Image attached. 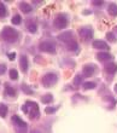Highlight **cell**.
<instances>
[{
    "instance_id": "1",
    "label": "cell",
    "mask_w": 117,
    "mask_h": 133,
    "mask_svg": "<svg viewBox=\"0 0 117 133\" xmlns=\"http://www.w3.org/2000/svg\"><path fill=\"white\" fill-rule=\"evenodd\" d=\"M22 111H23L24 114H27V115L30 117V120H35L40 116L39 104L36 102H33V101L25 102V104L22 105Z\"/></svg>"
},
{
    "instance_id": "2",
    "label": "cell",
    "mask_w": 117,
    "mask_h": 133,
    "mask_svg": "<svg viewBox=\"0 0 117 133\" xmlns=\"http://www.w3.org/2000/svg\"><path fill=\"white\" fill-rule=\"evenodd\" d=\"M0 38L9 44H13L19 39V33L12 27H4L0 32Z\"/></svg>"
},
{
    "instance_id": "3",
    "label": "cell",
    "mask_w": 117,
    "mask_h": 133,
    "mask_svg": "<svg viewBox=\"0 0 117 133\" xmlns=\"http://www.w3.org/2000/svg\"><path fill=\"white\" fill-rule=\"evenodd\" d=\"M11 121H12V125L15 127V131L16 133H28V125L25 121L19 117L18 115H13L11 117Z\"/></svg>"
},
{
    "instance_id": "4",
    "label": "cell",
    "mask_w": 117,
    "mask_h": 133,
    "mask_svg": "<svg viewBox=\"0 0 117 133\" xmlns=\"http://www.w3.org/2000/svg\"><path fill=\"white\" fill-rule=\"evenodd\" d=\"M58 82V75L56 73H47L41 77V84L44 87H53Z\"/></svg>"
},
{
    "instance_id": "5",
    "label": "cell",
    "mask_w": 117,
    "mask_h": 133,
    "mask_svg": "<svg viewBox=\"0 0 117 133\" xmlns=\"http://www.w3.org/2000/svg\"><path fill=\"white\" fill-rule=\"evenodd\" d=\"M68 24H69V17L65 14H58L53 21V25L57 29H65Z\"/></svg>"
},
{
    "instance_id": "6",
    "label": "cell",
    "mask_w": 117,
    "mask_h": 133,
    "mask_svg": "<svg viewBox=\"0 0 117 133\" xmlns=\"http://www.w3.org/2000/svg\"><path fill=\"white\" fill-rule=\"evenodd\" d=\"M39 50L41 52H46V53H52L54 55L56 53V45L54 42L51 41V40H42L39 45Z\"/></svg>"
},
{
    "instance_id": "7",
    "label": "cell",
    "mask_w": 117,
    "mask_h": 133,
    "mask_svg": "<svg viewBox=\"0 0 117 133\" xmlns=\"http://www.w3.org/2000/svg\"><path fill=\"white\" fill-rule=\"evenodd\" d=\"M97 71H98V66L95 64H93V63L85 64L82 68V76L91 77V76H93Z\"/></svg>"
},
{
    "instance_id": "8",
    "label": "cell",
    "mask_w": 117,
    "mask_h": 133,
    "mask_svg": "<svg viewBox=\"0 0 117 133\" xmlns=\"http://www.w3.org/2000/svg\"><path fill=\"white\" fill-rule=\"evenodd\" d=\"M79 35L80 38L83 39V40H91L93 38V29L91 27H81L79 29Z\"/></svg>"
},
{
    "instance_id": "9",
    "label": "cell",
    "mask_w": 117,
    "mask_h": 133,
    "mask_svg": "<svg viewBox=\"0 0 117 133\" xmlns=\"http://www.w3.org/2000/svg\"><path fill=\"white\" fill-rule=\"evenodd\" d=\"M58 40L63 42H69V41H72V40H75V34L72 30H66V32L62 33V34L58 35Z\"/></svg>"
},
{
    "instance_id": "10",
    "label": "cell",
    "mask_w": 117,
    "mask_h": 133,
    "mask_svg": "<svg viewBox=\"0 0 117 133\" xmlns=\"http://www.w3.org/2000/svg\"><path fill=\"white\" fill-rule=\"evenodd\" d=\"M19 65H21V70L24 74L28 73V68H29V61H28V57L25 55H22L21 58H19Z\"/></svg>"
},
{
    "instance_id": "11",
    "label": "cell",
    "mask_w": 117,
    "mask_h": 133,
    "mask_svg": "<svg viewBox=\"0 0 117 133\" xmlns=\"http://www.w3.org/2000/svg\"><path fill=\"white\" fill-rule=\"evenodd\" d=\"M4 95L6 96L7 98H16V90L13 87H11L9 84H5V91H4Z\"/></svg>"
},
{
    "instance_id": "12",
    "label": "cell",
    "mask_w": 117,
    "mask_h": 133,
    "mask_svg": "<svg viewBox=\"0 0 117 133\" xmlns=\"http://www.w3.org/2000/svg\"><path fill=\"white\" fill-rule=\"evenodd\" d=\"M95 57H97V59L100 61V62H107V61H111L114 58V56L110 55L109 52H98Z\"/></svg>"
},
{
    "instance_id": "13",
    "label": "cell",
    "mask_w": 117,
    "mask_h": 133,
    "mask_svg": "<svg viewBox=\"0 0 117 133\" xmlns=\"http://www.w3.org/2000/svg\"><path fill=\"white\" fill-rule=\"evenodd\" d=\"M104 70H105L107 74H110V75H114V74L117 73V64L114 63V62L106 63V64H105V66H104Z\"/></svg>"
},
{
    "instance_id": "14",
    "label": "cell",
    "mask_w": 117,
    "mask_h": 133,
    "mask_svg": "<svg viewBox=\"0 0 117 133\" xmlns=\"http://www.w3.org/2000/svg\"><path fill=\"white\" fill-rule=\"evenodd\" d=\"M92 46L97 50H107L109 51V46H107V44L104 40H94Z\"/></svg>"
},
{
    "instance_id": "15",
    "label": "cell",
    "mask_w": 117,
    "mask_h": 133,
    "mask_svg": "<svg viewBox=\"0 0 117 133\" xmlns=\"http://www.w3.org/2000/svg\"><path fill=\"white\" fill-rule=\"evenodd\" d=\"M19 9H21V11L23 14H30L31 11H33V6H31L30 4L25 3V1L19 3Z\"/></svg>"
},
{
    "instance_id": "16",
    "label": "cell",
    "mask_w": 117,
    "mask_h": 133,
    "mask_svg": "<svg viewBox=\"0 0 117 133\" xmlns=\"http://www.w3.org/2000/svg\"><path fill=\"white\" fill-rule=\"evenodd\" d=\"M66 49L69 51H74V52H79V45H77V41L76 40H72V41L66 42Z\"/></svg>"
},
{
    "instance_id": "17",
    "label": "cell",
    "mask_w": 117,
    "mask_h": 133,
    "mask_svg": "<svg viewBox=\"0 0 117 133\" xmlns=\"http://www.w3.org/2000/svg\"><path fill=\"white\" fill-rule=\"evenodd\" d=\"M107 14L110 15L111 17H117V4H110L107 6Z\"/></svg>"
},
{
    "instance_id": "18",
    "label": "cell",
    "mask_w": 117,
    "mask_h": 133,
    "mask_svg": "<svg viewBox=\"0 0 117 133\" xmlns=\"http://www.w3.org/2000/svg\"><path fill=\"white\" fill-rule=\"evenodd\" d=\"M53 95H51V93H46V95H44L41 97V103L42 104H51L52 102H53Z\"/></svg>"
},
{
    "instance_id": "19",
    "label": "cell",
    "mask_w": 117,
    "mask_h": 133,
    "mask_svg": "<svg viewBox=\"0 0 117 133\" xmlns=\"http://www.w3.org/2000/svg\"><path fill=\"white\" fill-rule=\"evenodd\" d=\"M7 114H9V108H7V105L4 104V103H0V117L5 119Z\"/></svg>"
},
{
    "instance_id": "20",
    "label": "cell",
    "mask_w": 117,
    "mask_h": 133,
    "mask_svg": "<svg viewBox=\"0 0 117 133\" xmlns=\"http://www.w3.org/2000/svg\"><path fill=\"white\" fill-rule=\"evenodd\" d=\"M82 87L85 91H88V90H94L97 87V84L93 82V81H87V82H83Z\"/></svg>"
},
{
    "instance_id": "21",
    "label": "cell",
    "mask_w": 117,
    "mask_h": 133,
    "mask_svg": "<svg viewBox=\"0 0 117 133\" xmlns=\"http://www.w3.org/2000/svg\"><path fill=\"white\" fill-rule=\"evenodd\" d=\"M82 79H83L82 74H76L75 77H74V81H72V85H74L75 87H77V86H80V85H82L83 84Z\"/></svg>"
},
{
    "instance_id": "22",
    "label": "cell",
    "mask_w": 117,
    "mask_h": 133,
    "mask_svg": "<svg viewBox=\"0 0 117 133\" xmlns=\"http://www.w3.org/2000/svg\"><path fill=\"white\" fill-rule=\"evenodd\" d=\"M27 29L31 33V34H35V33L38 32V25L35 24V23H33V22H28L27 23Z\"/></svg>"
},
{
    "instance_id": "23",
    "label": "cell",
    "mask_w": 117,
    "mask_h": 133,
    "mask_svg": "<svg viewBox=\"0 0 117 133\" xmlns=\"http://www.w3.org/2000/svg\"><path fill=\"white\" fill-rule=\"evenodd\" d=\"M21 90H22V92L23 93H25V95H34V91L31 90L28 85H25V84H22L21 85Z\"/></svg>"
},
{
    "instance_id": "24",
    "label": "cell",
    "mask_w": 117,
    "mask_h": 133,
    "mask_svg": "<svg viewBox=\"0 0 117 133\" xmlns=\"http://www.w3.org/2000/svg\"><path fill=\"white\" fill-rule=\"evenodd\" d=\"M11 23L13 25H19L22 23V17L21 15H15L13 17L11 18Z\"/></svg>"
},
{
    "instance_id": "25",
    "label": "cell",
    "mask_w": 117,
    "mask_h": 133,
    "mask_svg": "<svg viewBox=\"0 0 117 133\" xmlns=\"http://www.w3.org/2000/svg\"><path fill=\"white\" fill-rule=\"evenodd\" d=\"M6 15H7V9L6 6H5V4L1 3L0 1V17H6Z\"/></svg>"
},
{
    "instance_id": "26",
    "label": "cell",
    "mask_w": 117,
    "mask_h": 133,
    "mask_svg": "<svg viewBox=\"0 0 117 133\" xmlns=\"http://www.w3.org/2000/svg\"><path fill=\"white\" fill-rule=\"evenodd\" d=\"M58 109H59V107H51V105H50V107H46L45 108V112L48 114V115H52V114H54Z\"/></svg>"
},
{
    "instance_id": "27",
    "label": "cell",
    "mask_w": 117,
    "mask_h": 133,
    "mask_svg": "<svg viewBox=\"0 0 117 133\" xmlns=\"http://www.w3.org/2000/svg\"><path fill=\"white\" fill-rule=\"evenodd\" d=\"M9 76H10L11 80H17L18 79V71L16 69H11L9 71Z\"/></svg>"
},
{
    "instance_id": "28",
    "label": "cell",
    "mask_w": 117,
    "mask_h": 133,
    "mask_svg": "<svg viewBox=\"0 0 117 133\" xmlns=\"http://www.w3.org/2000/svg\"><path fill=\"white\" fill-rule=\"evenodd\" d=\"M106 39H107V41H110V42H116L117 41V38L115 36V34L112 32H109V33H106Z\"/></svg>"
},
{
    "instance_id": "29",
    "label": "cell",
    "mask_w": 117,
    "mask_h": 133,
    "mask_svg": "<svg viewBox=\"0 0 117 133\" xmlns=\"http://www.w3.org/2000/svg\"><path fill=\"white\" fill-rule=\"evenodd\" d=\"M6 73V64L1 63L0 64V75H3V74Z\"/></svg>"
},
{
    "instance_id": "30",
    "label": "cell",
    "mask_w": 117,
    "mask_h": 133,
    "mask_svg": "<svg viewBox=\"0 0 117 133\" xmlns=\"http://www.w3.org/2000/svg\"><path fill=\"white\" fill-rule=\"evenodd\" d=\"M7 58L10 61H15V58H16V53L15 52H10L9 55H7Z\"/></svg>"
},
{
    "instance_id": "31",
    "label": "cell",
    "mask_w": 117,
    "mask_h": 133,
    "mask_svg": "<svg viewBox=\"0 0 117 133\" xmlns=\"http://www.w3.org/2000/svg\"><path fill=\"white\" fill-rule=\"evenodd\" d=\"M104 1H92V5H94V6H103L104 5Z\"/></svg>"
},
{
    "instance_id": "32",
    "label": "cell",
    "mask_w": 117,
    "mask_h": 133,
    "mask_svg": "<svg viewBox=\"0 0 117 133\" xmlns=\"http://www.w3.org/2000/svg\"><path fill=\"white\" fill-rule=\"evenodd\" d=\"M30 133H40V131H38V130H33Z\"/></svg>"
},
{
    "instance_id": "33",
    "label": "cell",
    "mask_w": 117,
    "mask_h": 133,
    "mask_svg": "<svg viewBox=\"0 0 117 133\" xmlns=\"http://www.w3.org/2000/svg\"><path fill=\"white\" fill-rule=\"evenodd\" d=\"M114 90H115V92H116V93H117V84H116V85H115V87H114Z\"/></svg>"
},
{
    "instance_id": "34",
    "label": "cell",
    "mask_w": 117,
    "mask_h": 133,
    "mask_svg": "<svg viewBox=\"0 0 117 133\" xmlns=\"http://www.w3.org/2000/svg\"><path fill=\"white\" fill-rule=\"evenodd\" d=\"M115 30H116V33H117V25H116V27H115Z\"/></svg>"
}]
</instances>
